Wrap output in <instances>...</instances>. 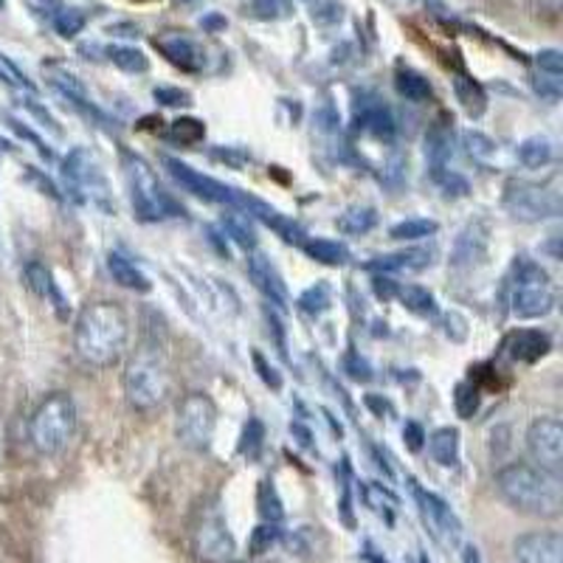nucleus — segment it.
<instances>
[{"mask_svg":"<svg viewBox=\"0 0 563 563\" xmlns=\"http://www.w3.org/2000/svg\"><path fill=\"white\" fill-rule=\"evenodd\" d=\"M130 341V319L115 301H90L74 321V350L82 364L108 369L122 358Z\"/></svg>","mask_w":563,"mask_h":563,"instance_id":"nucleus-1","label":"nucleus"},{"mask_svg":"<svg viewBox=\"0 0 563 563\" xmlns=\"http://www.w3.org/2000/svg\"><path fill=\"white\" fill-rule=\"evenodd\" d=\"M496 490L512 510L536 516V519H555L563 510L561 474H552L536 462H512L496 474Z\"/></svg>","mask_w":563,"mask_h":563,"instance_id":"nucleus-2","label":"nucleus"},{"mask_svg":"<svg viewBox=\"0 0 563 563\" xmlns=\"http://www.w3.org/2000/svg\"><path fill=\"white\" fill-rule=\"evenodd\" d=\"M124 397L135 411H155L173 395V372L158 346H141L122 375Z\"/></svg>","mask_w":563,"mask_h":563,"instance_id":"nucleus-3","label":"nucleus"},{"mask_svg":"<svg viewBox=\"0 0 563 563\" xmlns=\"http://www.w3.org/2000/svg\"><path fill=\"white\" fill-rule=\"evenodd\" d=\"M77 431V404L70 391H52L29 420V440L40 456H59Z\"/></svg>","mask_w":563,"mask_h":563,"instance_id":"nucleus-4","label":"nucleus"},{"mask_svg":"<svg viewBox=\"0 0 563 563\" xmlns=\"http://www.w3.org/2000/svg\"><path fill=\"white\" fill-rule=\"evenodd\" d=\"M122 158L135 218L144 220V223H164V220L184 218V206L161 186L158 175L153 173L147 161L133 153H124Z\"/></svg>","mask_w":563,"mask_h":563,"instance_id":"nucleus-5","label":"nucleus"},{"mask_svg":"<svg viewBox=\"0 0 563 563\" xmlns=\"http://www.w3.org/2000/svg\"><path fill=\"white\" fill-rule=\"evenodd\" d=\"M555 285L550 274L538 263L521 256L512 271V288H510V310L516 319L532 321L544 319L555 310Z\"/></svg>","mask_w":563,"mask_h":563,"instance_id":"nucleus-6","label":"nucleus"},{"mask_svg":"<svg viewBox=\"0 0 563 563\" xmlns=\"http://www.w3.org/2000/svg\"><path fill=\"white\" fill-rule=\"evenodd\" d=\"M214 431H218V406H214V400L203 391L186 395L178 406V417H175L178 440L184 442L186 449L209 451Z\"/></svg>","mask_w":563,"mask_h":563,"instance_id":"nucleus-7","label":"nucleus"},{"mask_svg":"<svg viewBox=\"0 0 563 563\" xmlns=\"http://www.w3.org/2000/svg\"><path fill=\"white\" fill-rule=\"evenodd\" d=\"M505 209L521 223H541L561 214V192L555 186L510 180L505 186Z\"/></svg>","mask_w":563,"mask_h":563,"instance_id":"nucleus-8","label":"nucleus"},{"mask_svg":"<svg viewBox=\"0 0 563 563\" xmlns=\"http://www.w3.org/2000/svg\"><path fill=\"white\" fill-rule=\"evenodd\" d=\"M164 167H167V173L173 175L175 184L184 186L186 192H192L195 198L209 200V203L229 206V209H238V211L249 209V200H251L249 192H240V189H234V186L220 184V180L209 178V175L198 173V169H192L189 164H184V161L178 158H169V155L164 158Z\"/></svg>","mask_w":563,"mask_h":563,"instance_id":"nucleus-9","label":"nucleus"},{"mask_svg":"<svg viewBox=\"0 0 563 563\" xmlns=\"http://www.w3.org/2000/svg\"><path fill=\"white\" fill-rule=\"evenodd\" d=\"M63 175L68 180L70 192L77 200H90V203H99L108 209L110 206V192H108V180H104L102 167H99L97 155L90 150L77 147L70 150L68 158L63 164Z\"/></svg>","mask_w":563,"mask_h":563,"instance_id":"nucleus-10","label":"nucleus"},{"mask_svg":"<svg viewBox=\"0 0 563 563\" xmlns=\"http://www.w3.org/2000/svg\"><path fill=\"white\" fill-rule=\"evenodd\" d=\"M527 451L538 467L552 474L563 471V426L558 417H538L527 429Z\"/></svg>","mask_w":563,"mask_h":563,"instance_id":"nucleus-11","label":"nucleus"},{"mask_svg":"<svg viewBox=\"0 0 563 563\" xmlns=\"http://www.w3.org/2000/svg\"><path fill=\"white\" fill-rule=\"evenodd\" d=\"M195 544H198V555L209 563H231V558L238 552V544H234L220 510L206 512L198 532H195Z\"/></svg>","mask_w":563,"mask_h":563,"instance_id":"nucleus-12","label":"nucleus"},{"mask_svg":"<svg viewBox=\"0 0 563 563\" xmlns=\"http://www.w3.org/2000/svg\"><path fill=\"white\" fill-rule=\"evenodd\" d=\"M490 238H493V229L487 220L482 218L471 220V223L456 234L454 245H451V256H449L451 268L467 271V268H474V265L485 263L487 251H490Z\"/></svg>","mask_w":563,"mask_h":563,"instance_id":"nucleus-13","label":"nucleus"},{"mask_svg":"<svg viewBox=\"0 0 563 563\" xmlns=\"http://www.w3.org/2000/svg\"><path fill=\"white\" fill-rule=\"evenodd\" d=\"M516 563H563V538L555 530L525 532L512 541Z\"/></svg>","mask_w":563,"mask_h":563,"instance_id":"nucleus-14","label":"nucleus"},{"mask_svg":"<svg viewBox=\"0 0 563 563\" xmlns=\"http://www.w3.org/2000/svg\"><path fill=\"white\" fill-rule=\"evenodd\" d=\"M355 128L378 141H391L397 133L395 113L375 93H361L358 102H355Z\"/></svg>","mask_w":563,"mask_h":563,"instance_id":"nucleus-15","label":"nucleus"},{"mask_svg":"<svg viewBox=\"0 0 563 563\" xmlns=\"http://www.w3.org/2000/svg\"><path fill=\"white\" fill-rule=\"evenodd\" d=\"M153 45H155V52L167 59L169 65L186 70V74H200V70L206 68L203 48H200L192 37H186V34H178V32L158 34V37L153 40Z\"/></svg>","mask_w":563,"mask_h":563,"instance_id":"nucleus-16","label":"nucleus"},{"mask_svg":"<svg viewBox=\"0 0 563 563\" xmlns=\"http://www.w3.org/2000/svg\"><path fill=\"white\" fill-rule=\"evenodd\" d=\"M415 496L417 501H420L422 519H426V525L431 527V532H434L440 541H445V544H456L462 536V527H460V519L454 516V510H451L440 496L422 490V487L417 485H415Z\"/></svg>","mask_w":563,"mask_h":563,"instance_id":"nucleus-17","label":"nucleus"},{"mask_svg":"<svg viewBox=\"0 0 563 563\" xmlns=\"http://www.w3.org/2000/svg\"><path fill=\"white\" fill-rule=\"evenodd\" d=\"M249 276L256 285V290H260L271 305H276V308H288L290 294L288 288H285V282H282L279 271L271 265V260H265L263 254H251Z\"/></svg>","mask_w":563,"mask_h":563,"instance_id":"nucleus-18","label":"nucleus"},{"mask_svg":"<svg viewBox=\"0 0 563 563\" xmlns=\"http://www.w3.org/2000/svg\"><path fill=\"white\" fill-rule=\"evenodd\" d=\"M43 70H45V79L52 82V88H57L59 93H63V97L68 99L70 104H77L79 110H85V113H88V115H97V119H102V122H104L102 110H99L97 104L90 102V99H88V90H85V85L79 82V79L74 77L70 70L59 68V65H54V63L43 65Z\"/></svg>","mask_w":563,"mask_h":563,"instance_id":"nucleus-19","label":"nucleus"},{"mask_svg":"<svg viewBox=\"0 0 563 563\" xmlns=\"http://www.w3.org/2000/svg\"><path fill=\"white\" fill-rule=\"evenodd\" d=\"M507 355L512 361H521V364H536L552 350L550 335L541 333V330H519V333H512L505 344Z\"/></svg>","mask_w":563,"mask_h":563,"instance_id":"nucleus-20","label":"nucleus"},{"mask_svg":"<svg viewBox=\"0 0 563 563\" xmlns=\"http://www.w3.org/2000/svg\"><path fill=\"white\" fill-rule=\"evenodd\" d=\"M431 265V254L422 249L397 251V254H386L372 260L366 268L378 271V274H420Z\"/></svg>","mask_w":563,"mask_h":563,"instance_id":"nucleus-21","label":"nucleus"},{"mask_svg":"<svg viewBox=\"0 0 563 563\" xmlns=\"http://www.w3.org/2000/svg\"><path fill=\"white\" fill-rule=\"evenodd\" d=\"M108 271L115 285H122V288L133 290V294H150L153 290V282L147 279V274L135 263H130L128 256L119 254V251H110L108 254Z\"/></svg>","mask_w":563,"mask_h":563,"instance_id":"nucleus-22","label":"nucleus"},{"mask_svg":"<svg viewBox=\"0 0 563 563\" xmlns=\"http://www.w3.org/2000/svg\"><path fill=\"white\" fill-rule=\"evenodd\" d=\"M26 282H29V288H32L34 294L40 296V299L52 301L54 308H57L59 319H65V316H68V313H65V296L59 294L52 271L45 268L43 263H29L26 265Z\"/></svg>","mask_w":563,"mask_h":563,"instance_id":"nucleus-23","label":"nucleus"},{"mask_svg":"<svg viewBox=\"0 0 563 563\" xmlns=\"http://www.w3.org/2000/svg\"><path fill=\"white\" fill-rule=\"evenodd\" d=\"M429 442V454L437 465L442 467H456L460 465V431L451 426H442L434 434L426 437Z\"/></svg>","mask_w":563,"mask_h":563,"instance_id":"nucleus-24","label":"nucleus"},{"mask_svg":"<svg viewBox=\"0 0 563 563\" xmlns=\"http://www.w3.org/2000/svg\"><path fill=\"white\" fill-rule=\"evenodd\" d=\"M516 158L525 169H544L555 158V144L547 135H530L516 147Z\"/></svg>","mask_w":563,"mask_h":563,"instance_id":"nucleus-25","label":"nucleus"},{"mask_svg":"<svg viewBox=\"0 0 563 563\" xmlns=\"http://www.w3.org/2000/svg\"><path fill=\"white\" fill-rule=\"evenodd\" d=\"M395 88L406 102H415V104L429 102L431 93H434V90H431V82L422 77L420 70L404 68V65L395 70Z\"/></svg>","mask_w":563,"mask_h":563,"instance_id":"nucleus-26","label":"nucleus"},{"mask_svg":"<svg viewBox=\"0 0 563 563\" xmlns=\"http://www.w3.org/2000/svg\"><path fill=\"white\" fill-rule=\"evenodd\" d=\"M454 93H456V102L462 104V110H465L471 119H479V115L487 110V93L476 79L460 74V77L454 79Z\"/></svg>","mask_w":563,"mask_h":563,"instance_id":"nucleus-27","label":"nucleus"},{"mask_svg":"<svg viewBox=\"0 0 563 563\" xmlns=\"http://www.w3.org/2000/svg\"><path fill=\"white\" fill-rule=\"evenodd\" d=\"M395 296L404 301L406 310H411L415 316H422V319H431V316L440 313L434 294L429 288H422V285H397Z\"/></svg>","mask_w":563,"mask_h":563,"instance_id":"nucleus-28","label":"nucleus"},{"mask_svg":"<svg viewBox=\"0 0 563 563\" xmlns=\"http://www.w3.org/2000/svg\"><path fill=\"white\" fill-rule=\"evenodd\" d=\"M335 225H339L341 234H350V238L369 234L378 225V211L372 209V206H350L344 214H339Z\"/></svg>","mask_w":563,"mask_h":563,"instance_id":"nucleus-29","label":"nucleus"},{"mask_svg":"<svg viewBox=\"0 0 563 563\" xmlns=\"http://www.w3.org/2000/svg\"><path fill=\"white\" fill-rule=\"evenodd\" d=\"M301 251H305L313 263L330 265V268L346 265V260H350L346 245L335 243V240H305V243H301Z\"/></svg>","mask_w":563,"mask_h":563,"instance_id":"nucleus-30","label":"nucleus"},{"mask_svg":"<svg viewBox=\"0 0 563 563\" xmlns=\"http://www.w3.org/2000/svg\"><path fill=\"white\" fill-rule=\"evenodd\" d=\"M245 14L260 23H279L294 14V3L290 0H249L245 3Z\"/></svg>","mask_w":563,"mask_h":563,"instance_id":"nucleus-31","label":"nucleus"},{"mask_svg":"<svg viewBox=\"0 0 563 563\" xmlns=\"http://www.w3.org/2000/svg\"><path fill=\"white\" fill-rule=\"evenodd\" d=\"M426 158L431 164V173H442L449 169L451 158V135L442 128H434L429 135H426Z\"/></svg>","mask_w":563,"mask_h":563,"instance_id":"nucleus-32","label":"nucleus"},{"mask_svg":"<svg viewBox=\"0 0 563 563\" xmlns=\"http://www.w3.org/2000/svg\"><path fill=\"white\" fill-rule=\"evenodd\" d=\"M108 59L115 68L128 70V74H144V70H150L147 54L133 48V45H110Z\"/></svg>","mask_w":563,"mask_h":563,"instance_id":"nucleus-33","label":"nucleus"},{"mask_svg":"<svg viewBox=\"0 0 563 563\" xmlns=\"http://www.w3.org/2000/svg\"><path fill=\"white\" fill-rule=\"evenodd\" d=\"M249 214L245 211H238V209H231V214H225L223 218V231L229 234L234 243H240L243 249H254L256 245V234L254 229H251L249 223Z\"/></svg>","mask_w":563,"mask_h":563,"instance_id":"nucleus-34","label":"nucleus"},{"mask_svg":"<svg viewBox=\"0 0 563 563\" xmlns=\"http://www.w3.org/2000/svg\"><path fill=\"white\" fill-rule=\"evenodd\" d=\"M85 23H88V14H85L82 9H74V7H63L52 18L54 32H57L63 40H74L77 34H82Z\"/></svg>","mask_w":563,"mask_h":563,"instance_id":"nucleus-35","label":"nucleus"},{"mask_svg":"<svg viewBox=\"0 0 563 563\" xmlns=\"http://www.w3.org/2000/svg\"><path fill=\"white\" fill-rule=\"evenodd\" d=\"M440 231V223L437 220H426V218H411L404 220V223H395L389 229L391 240H426L431 234Z\"/></svg>","mask_w":563,"mask_h":563,"instance_id":"nucleus-36","label":"nucleus"},{"mask_svg":"<svg viewBox=\"0 0 563 563\" xmlns=\"http://www.w3.org/2000/svg\"><path fill=\"white\" fill-rule=\"evenodd\" d=\"M296 305H299V310H305L308 316H321L330 310V305H333V290H330V285H324V282H316L313 288H308L299 296Z\"/></svg>","mask_w":563,"mask_h":563,"instance_id":"nucleus-37","label":"nucleus"},{"mask_svg":"<svg viewBox=\"0 0 563 563\" xmlns=\"http://www.w3.org/2000/svg\"><path fill=\"white\" fill-rule=\"evenodd\" d=\"M462 141H465L467 155L474 161H479V164H490V161L496 158V153H499L496 141H493L490 135L479 133V130H465V133H462Z\"/></svg>","mask_w":563,"mask_h":563,"instance_id":"nucleus-38","label":"nucleus"},{"mask_svg":"<svg viewBox=\"0 0 563 563\" xmlns=\"http://www.w3.org/2000/svg\"><path fill=\"white\" fill-rule=\"evenodd\" d=\"M364 501L372 507V510L378 512V516H384L386 521H391V516H395L397 499L391 496L389 490H384L380 485H375V482H366L364 485Z\"/></svg>","mask_w":563,"mask_h":563,"instance_id":"nucleus-39","label":"nucleus"},{"mask_svg":"<svg viewBox=\"0 0 563 563\" xmlns=\"http://www.w3.org/2000/svg\"><path fill=\"white\" fill-rule=\"evenodd\" d=\"M265 445V426L260 420H249L245 422L243 434H240V454L249 456V460H256L260 456V451H263Z\"/></svg>","mask_w":563,"mask_h":563,"instance_id":"nucleus-40","label":"nucleus"},{"mask_svg":"<svg viewBox=\"0 0 563 563\" xmlns=\"http://www.w3.org/2000/svg\"><path fill=\"white\" fill-rule=\"evenodd\" d=\"M454 406H456V415H460L462 420H471V417L479 411V389H476L474 384H467V380L456 384Z\"/></svg>","mask_w":563,"mask_h":563,"instance_id":"nucleus-41","label":"nucleus"},{"mask_svg":"<svg viewBox=\"0 0 563 563\" xmlns=\"http://www.w3.org/2000/svg\"><path fill=\"white\" fill-rule=\"evenodd\" d=\"M203 135H206L203 122H198V119H189V115H186V119H175L173 128H169V139L178 141V144H186V147H189V144H198V141H203Z\"/></svg>","mask_w":563,"mask_h":563,"instance_id":"nucleus-42","label":"nucleus"},{"mask_svg":"<svg viewBox=\"0 0 563 563\" xmlns=\"http://www.w3.org/2000/svg\"><path fill=\"white\" fill-rule=\"evenodd\" d=\"M260 512H263L265 521H274V525L282 519V505L276 499V490L271 482L260 485Z\"/></svg>","mask_w":563,"mask_h":563,"instance_id":"nucleus-43","label":"nucleus"},{"mask_svg":"<svg viewBox=\"0 0 563 563\" xmlns=\"http://www.w3.org/2000/svg\"><path fill=\"white\" fill-rule=\"evenodd\" d=\"M344 18V9H341L339 0H319L313 7V23L319 26H335Z\"/></svg>","mask_w":563,"mask_h":563,"instance_id":"nucleus-44","label":"nucleus"},{"mask_svg":"<svg viewBox=\"0 0 563 563\" xmlns=\"http://www.w3.org/2000/svg\"><path fill=\"white\" fill-rule=\"evenodd\" d=\"M153 97H155V102H161L164 108H186V104H192V93H189V90L167 88V85L155 88Z\"/></svg>","mask_w":563,"mask_h":563,"instance_id":"nucleus-45","label":"nucleus"},{"mask_svg":"<svg viewBox=\"0 0 563 563\" xmlns=\"http://www.w3.org/2000/svg\"><path fill=\"white\" fill-rule=\"evenodd\" d=\"M536 65L541 74H547V77H563V54L558 52V48H544V52H538L536 57Z\"/></svg>","mask_w":563,"mask_h":563,"instance_id":"nucleus-46","label":"nucleus"},{"mask_svg":"<svg viewBox=\"0 0 563 563\" xmlns=\"http://www.w3.org/2000/svg\"><path fill=\"white\" fill-rule=\"evenodd\" d=\"M532 88H536V93L541 99H547V102H558L563 93V85L558 77H547V74H538L536 79H532Z\"/></svg>","mask_w":563,"mask_h":563,"instance_id":"nucleus-47","label":"nucleus"},{"mask_svg":"<svg viewBox=\"0 0 563 563\" xmlns=\"http://www.w3.org/2000/svg\"><path fill=\"white\" fill-rule=\"evenodd\" d=\"M434 178L445 189V195H454V198H465L467 195V180L462 175L451 173V169H442V173H434Z\"/></svg>","mask_w":563,"mask_h":563,"instance_id":"nucleus-48","label":"nucleus"},{"mask_svg":"<svg viewBox=\"0 0 563 563\" xmlns=\"http://www.w3.org/2000/svg\"><path fill=\"white\" fill-rule=\"evenodd\" d=\"M251 358H254V366H256V372H260L263 384L271 386V389H282V375L268 364V361L263 358V352H254Z\"/></svg>","mask_w":563,"mask_h":563,"instance_id":"nucleus-49","label":"nucleus"},{"mask_svg":"<svg viewBox=\"0 0 563 563\" xmlns=\"http://www.w3.org/2000/svg\"><path fill=\"white\" fill-rule=\"evenodd\" d=\"M339 113L333 110V104H321L319 113H316V128L321 133H339Z\"/></svg>","mask_w":563,"mask_h":563,"instance_id":"nucleus-50","label":"nucleus"},{"mask_svg":"<svg viewBox=\"0 0 563 563\" xmlns=\"http://www.w3.org/2000/svg\"><path fill=\"white\" fill-rule=\"evenodd\" d=\"M344 366H346V372H350L352 380H369L372 378L369 364H366L364 358H358V355H346Z\"/></svg>","mask_w":563,"mask_h":563,"instance_id":"nucleus-51","label":"nucleus"},{"mask_svg":"<svg viewBox=\"0 0 563 563\" xmlns=\"http://www.w3.org/2000/svg\"><path fill=\"white\" fill-rule=\"evenodd\" d=\"M29 7H32V12H37L40 18L52 20L54 14L63 9V0H29Z\"/></svg>","mask_w":563,"mask_h":563,"instance_id":"nucleus-52","label":"nucleus"},{"mask_svg":"<svg viewBox=\"0 0 563 563\" xmlns=\"http://www.w3.org/2000/svg\"><path fill=\"white\" fill-rule=\"evenodd\" d=\"M404 437H406V442H409L411 451H420L422 442H426V431H422L420 422H406Z\"/></svg>","mask_w":563,"mask_h":563,"instance_id":"nucleus-53","label":"nucleus"},{"mask_svg":"<svg viewBox=\"0 0 563 563\" xmlns=\"http://www.w3.org/2000/svg\"><path fill=\"white\" fill-rule=\"evenodd\" d=\"M200 26H203L209 34H218L229 26V20H225L223 14H206V18L200 20Z\"/></svg>","mask_w":563,"mask_h":563,"instance_id":"nucleus-54","label":"nucleus"},{"mask_svg":"<svg viewBox=\"0 0 563 563\" xmlns=\"http://www.w3.org/2000/svg\"><path fill=\"white\" fill-rule=\"evenodd\" d=\"M397 285H400V282H391V279H384V276H378V279H375V294L384 296V299H391V296L397 294Z\"/></svg>","mask_w":563,"mask_h":563,"instance_id":"nucleus-55","label":"nucleus"},{"mask_svg":"<svg viewBox=\"0 0 563 563\" xmlns=\"http://www.w3.org/2000/svg\"><path fill=\"white\" fill-rule=\"evenodd\" d=\"M465 563H479V555H476V550L465 552Z\"/></svg>","mask_w":563,"mask_h":563,"instance_id":"nucleus-56","label":"nucleus"},{"mask_svg":"<svg viewBox=\"0 0 563 563\" xmlns=\"http://www.w3.org/2000/svg\"><path fill=\"white\" fill-rule=\"evenodd\" d=\"M0 456H3V431H0Z\"/></svg>","mask_w":563,"mask_h":563,"instance_id":"nucleus-57","label":"nucleus"},{"mask_svg":"<svg viewBox=\"0 0 563 563\" xmlns=\"http://www.w3.org/2000/svg\"><path fill=\"white\" fill-rule=\"evenodd\" d=\"M3 7H7V0H0V9H3Z\"/></svg>","mask_w":563,"mask_h":563,"instance_id":"nucleus-58","label":"nucleus"},{"mask_svg":"<svg viewBox=\"0 0 563 563\" xmlns=\"http://www.w3.org/2000/svg\"><path fill=\"white\" fill-rule=\"evenodd\" d=\"M178 3H189V0H178Z\"/></svg>","mask_w":563,"mask_h":563,"instance_id":"nucleus-59","label":"nucleus"},{"mask_svg":"<svg viewBox=\"0 0 563 563\" xmlns=\"http://www.w3.org/2000/svg\"><path fill=\"white\" fill-rule=\"evenodd\" d=\"M308 3H310V0H308Z\"/></svg>","mask_w":563,"mask_h":563,"instance_id":"nucleus-60","label":"nucleus"}]
</instances>
